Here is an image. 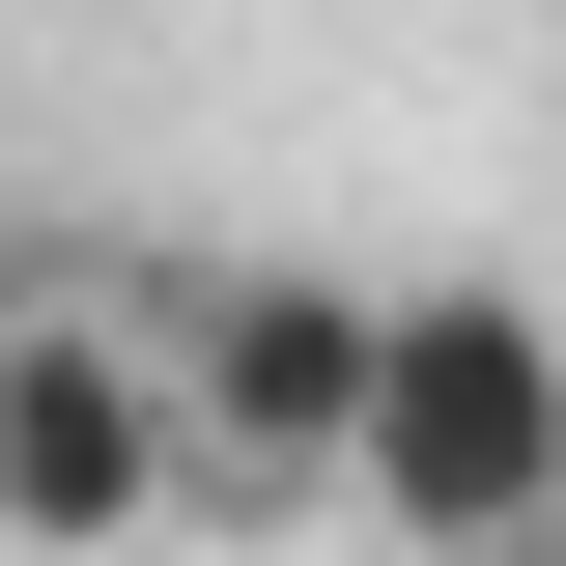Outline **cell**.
I'll list each match as a JSON object with an SVG mask.
<instances>
[{"label": "cell", "instance_id": "obj_1", "mask_svg": "<svg viewBox=\"0 0 566 566\" xmlns=\"http://www.w3.org/2000/svg\"><path fill=\"white\" fill-rule=\"evenodd\" d=\"M340 510L397 566H566V312L538 283H397L368 312V453H340Z\"/></svg>", "mask_w": 566, "mask_h": 566}, {"label": "cell", "instance_id": "obj_2", "mask_svg": "<svg viewBox=\"0 0 566 566\" xmlns=\"http://www.w3.org/2000/svg\"><path fill=\"white\" fill-rule=\"evenodd\" d=\"M368 255H170L142 340H170V538H312L368 453Z\"/></svg>", "mask_w": 566, "mask_h": 566}, {"label": "cell", "instance_id": "obj_3", "mask_svg": "<svg viewBox=\"0 0 566 566\" xmlns=\"http://www.w3.org/2000/svg\"><path fill=\"white\" fill-rule=\"evenodd\" d=\"M170 538V340L29 227L0 255V566H114Z\"/></svg>", "mask_w": 566, "mask_h": 566}]
</instances>
